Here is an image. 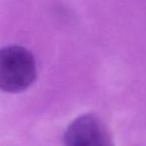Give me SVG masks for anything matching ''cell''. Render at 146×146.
Wrapping results in <instances>:
<instances>
[{
	"instance_id": "6da1fadb",
	"label": "cell",
	"mask_w": 146,
	"mask_h": 146,
	"mask_svg": "<svg viewBox=\"0 0 146 146\" xmlns=\"http://www.w3.org/2000/svg\"><path fill=\"white\" fill-rule=\"evenodd\" d=\"M36 62L30 51L21 46H7L0 49V90L6 92H20L36 80Z\"/></svg>"
},
{
	"instance_id": "7a4b0ae2",
	"label": "cell",
	"mask_w": 146,
	"mask_h": 146,
	"mask_svg": "<svg viewBox=\"0 0 146 146\" xmlns=\"http://www.w3.org/2000/svg\"><path fill=\"white\" fill-rule=\"evenodd\" d=\"M65 146H114L109 129L100 117L86 113L74 119L64 134Z\"/></svg>"
}]
</instances>
